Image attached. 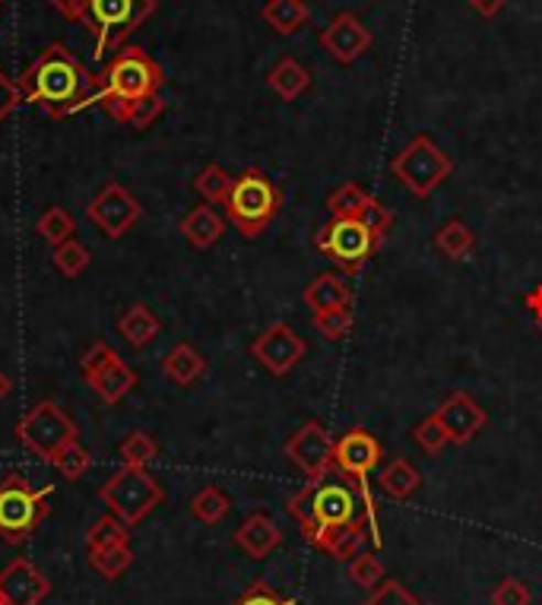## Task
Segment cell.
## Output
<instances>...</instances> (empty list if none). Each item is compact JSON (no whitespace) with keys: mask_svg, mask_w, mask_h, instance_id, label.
<instances>
[{"mask_svg":"<svg viewBox=\"0 0 542 605\" xmlns=\"http://www.w3.org/2000/svg\"><path fill=\"white\" fill-rule=\"evenodd\" d=\"M17 86L23 99L52 121L99 105V76L89 74L86 64L64 42L45 45L26 67V74L17 79Z\"/></svg>","mask_w":542,"mask_h":605,"instance_id":"obj_1","label":"cell"},{"mask_svg":"<svg viewBox=\"0 0 542 605\" xmlns=\"http://www.w3.org/2000/svg\"><path fill=\"white\" fill-rule=\"evenodd\" d=\"M165 86V71L153 57L137 45H124L108 57L105 71L99 74V105L115 118L124 121L128 108L137 99L155 96Z\"/></svg>","mask_w":542,"mask_h":605,"instance_id":"obj_2","label":"cell"},{"mask_svg":"<svg viewBox=\"0 0 542 605\" xmlns=\"http://www.w3.org/2000/svg\"><path fill=\"white\" fill-rule=\"evenodd\" d=\"M52 485L39 488L23 473H7L0 479V539L7 545H23L52 514Z\"/></svg>","mask_w":542,"mask_h":605,"instance_id":"obj_3","label":"cell"},{"mask_svg":"<svg viewBox=\"0 0 542 605\" xmlns=\"http://www.w3.org/2000/svg\"><path fill=\"white\" fill-rule=\"evenodd\" d=\"M155 0H89L79 25L93 35V57L108 61L155 13Z\"/></svg>","mask_w":542,"mask_h":605,"instance_id":"obj_4","label":"cell"},{"mask_svg":"<svg viewBox=\"0 0 542 605\" xmlns=\"http://www.w3.org/2000/svg\"><path fill=\"white\" fill-rule=\"evenodd\" d=\"M283 209V191L263 175L260 169H245L232 181L229 201H226V216L245 238L263 235L270 223Z\"/></svg>","mask_w":542,"mask_h":605,"instance_id":"obj_5","label":"cell"},{"mask_svg":"<svg viewBox=\"0 0 542 605\" xmlns=\"http://www.w3.org/2000/svg\"><path fill=\"white\" fill-rule=\"evenodd\" d=\"M99 498L108 507V514H115L128 527H137L165 501V491L159 479L147 473V466H121L115 476L102 482Z\"/></svg>","mask_w":542,"mask_h":605,"instance_id":"obj_6","label":"cell"},{"mask_svg":"<svg viewBox=\"0 0 542 605\" xmlns=\"http://www.w3.org/2000/svg\"><path fill=\"white\" fill-rule=\"evenodd\" d=\"M390 172H393V177H397L410 194L425 201V197H432V194L438 191L447 177L454 175V159L441 150L432 137L419 133V137H413L403 150L393 155Z\"/></svg>","mask_w":542,"mask_h":605,"instance_id":"obj_7","label":"cell"},{"mask_svg":"<svg viewBox=\"0 0 542 605\" xmlns=\"http://www.w3.org/2000/svg\"><path fill=\"white\" fill-rule=\"evenodd\" d=\"M17 437L42 463H52L61 447H67L71 441H79V429L61 406L52 403V400H42L17 422Z\"/></svg>","mask_w":542,"mask_h":605,"instance_id":"obj_8","label":"cell"},{"mask_svg":"<svg viewBox=\"0 0 542 605\" xmlns=\"http://www.w3.org/2000/svg\"><path fill=\"white\" fill-rule=\"evenodd\" d=\"M314 245L343 273H359L371 260V253L381 248V238L371 228H365L359 219H336L334 216L327 226L314 231Z\"/></svg>","mask_w":542,"mask_h":605,"instance_id":"obj_9","label":"cell"},{"mask_svg":"<svg viewBox=\"0 0 542 605\" xmlns=\"http://www.w3.org/2000/svg\"><path fill=\"white\" fill-rule=\"evenodd\" d=\"M365 517V507H361V495L356 488V482L349 476H327V479L317 482V491H314V523L302 532L305 539H311L317 530L324 527H346V523H356Z\"/></svg>","mask_w":542,"mask_h":605,"instance_id":"obj_10","label":"cell"},{"mask_svg":"<svg viewBox=\"0 0 542 605\" xmlns=\"http://www.w3.org/2000/svg\"><path fill=\"white\" fill-rule=\"evenodd\" d=\"M285 456L311 482L327 479L330 473H336V441L330 437V431L314 419H308L285 441Z\"/></svg>","mask_w":542,"mask_h":605,"instance_id":"obj_11","label":"cell"},{"mask_svg":"<svg viewBox=\"0 0 542 605\" xmlns=\"http://www.w3.org/2000/svg\"><path fill=\"white\" fill-rule=\"evenodd\" d=\"M86 216L108 238H124L130 228L140 223L143 206H140V201L130 194L128 187H121L118 181H111L86 206Z\"/></svg>","mask_w":542,"mask_h":605,"instance_id":"obj_12","label":"cell"},{"mask_svg":"<svg viewBox=\"0 0 542 605\" xmlns=\"http://www.w3.org/2000/svg\"><path fill=\"white\" fill-rule=\"evenodd\" d=\"M305 353H308L305 339L289 327V324H283V321L270 324V327L263 329L258 339L251 343V355L258 358L260 365H263L273 378H285V375L305 358Z\"/></svg>","mask_w":542,"mask_h":605,"instance_id":"obj_13","label":"cell"},{"mask_svg":"<svg viewBox=\"0 0 542 605\" xmlns=\"http://www.w3.org/2000/svg\"><path fill=\"white\" fill-rule=\"evenodd\" d=\"M317 42H321V48L327 51L339 67H349V64H356L359 57H365L371 51L375 35H371V29L361 23L356 13L346 10V13H336L334 20L321 29Z\"/></svg>","mask_w":542,"mask_h":605,"instance_id":"obj_14","label":"cell"},{"mask_svg":"<svg viewBox=\"0 0 542 605\" xmlns=\"http://www.w3.org/2000/svg\"><path fill=\"white\" fill-rule=\"evenodd\" d=\"M435 415H438L441 429L447 434V441L457 444V447L469 444L479 431L486 429V422H489V412L476 403V397H469L466 390L451 393V397L435 409Z\"/></svg>","mask_w":542,"mask_h":605,"instance_id":"obj_15","label":"cell"},{"mask_svg":"<svg viewBox=\"0 0 542 605\" xmlns=\"http://www.w3.org/2000/svg\"><path fill=\"white\" fill-rule=\"evenodd\" d=\"M0 596L7 605H42L52 596V581L29 558H13L0 571Z\"/></svg>","mask_w":542,"mask_h":605,"instance_id":"obj_16","label":"cell"},{"mask_svg":"<svg viewBox=\"0 0 542 605\" xmlns=\"http://www.w3.org/2000/svg\"><path fill=\"white\" fill-rule=\"evenodd\" d=\"M235 545L254 561H263L273 549L283 545V530L273 523L270 514H251L238 530H235Z\"/></svg>","mask_w":542,"mask_h":605,"instance_id":"obj_17","label":"cell"},{"mask_svg":"<svg viewBox=\"0 0 542 605\" xmlns=\"http://www.w3.org/2000/svg\"><path fill=\"white\" fill-rule=\"evenodd\" d=\"M365 539H368V523L361 517V520L346 523V527H324V530L314 532L308 542L314 549L327 552L334 561H353L361 552Z\"/></svg>","mask_w":542,"mask_h":605,"instance_id":"obj_18","label":"cell"},{"mask_svg":"<svg viewBox=\"0 0 542 605\" xmlns=\"http://www.w3.org/2000/svg\"><path fill=\"white\" fill-rule=\"evenodd\" d=\"M181 235H184L197 251H207V248H213V245L226 235V219H223L209 203H200V206H194V209L181 219Z\"/></svg>","mask_w":542,"mask_h":605,"instance_id":"obj_19","label":"cell"},{"mask_svg":"<svg viewBox=\"0 0 542 605\" xmlns=\"http://www.w3.org/2000/svg\"><path fill=\"white\" fill-rule=\"evenodd\" d=\"M162 375L178 387H191L207 375V358L191 343H178L162 358Z\"/></svg>","mask_w":542,"mask_h":605,"instance_id":"obj_20","label":"cell"},{"mask_svg":"<svg viewBox=\"0 0 542 605\" xmlns=\"http://www.w3.org/2000/svg\"><path fill=\"white\" fill-rule=\"evenodd\" d=\"M305 304L311 307V314H324V311H336V307H353V292L346 285V279H339L336 273H321L305 285Z\"/></svg>","mask_w":542,"mask_h":605,"instance_id":"obj_21","label":"cell"},{"mask_svg":"<svg viewBox=\"0 0 542 605\" xmlns=\"http://www.w3.org/2000/svg\"><path fill=\"white\" fill-rule=\"evenodd\" d=\"M267 86L280 96L283 101H295L299 96H305L311 86V74L308 67L299 61V57H292V54H285L280 57L277 64H273V71L267 74Z\"/></svg>","mask_w":542,"mask_h":605,"instance_id":"obj_22","label":"cell"},{"mask_svg":"<svg viewBox=\"0 0 542 605\" xmlns=\"http://www.w3.org/2000/svg\"><path fill=\"white\" fill-rule=\"evenodd\" d=\"M137 371L130 368L124 358H115L108 368H102L99 375L93 380H86L96 393H99V400H102L105 406H115L121 403L124 397H128L130 390L137 387Z\"/></svg>","mask_w":542,"mask_h":605,"instance_id":"obj_23","label":"cell"},{"mask_svg":"<svg viewBox=\"0 0 542 605\" xmlns=\"http://www.w3.org/2000/svg\"><path fill=\"white\" fill-rule=\"evenodd\" d=\"M378 485H381V491L388 498H393V501H410L415 491H419V485H422V476H419V469H415L410 460L397 456V460H390L388 466L378 473Z\"/></svg>","mask_w":542,"mask_h":605,"instance_id":"obj_24","label":"cell"},{"mask_svg":"<svg viewBox=\"0 0 542 605\" xmlns=\"http://www.w3.org/2000/svg\"><path fill=\"white\" fill-rule=\"evenodd\" d=\"M260 17L277 35H295L302 25L308 23L311 10L305 0H267Z\"/></svg>","mask_w":542,"mask_h":605,"instance_id":"obj_25","label":"cell"},{"mask_svg":"<svg viewBox=\"0 0 542 605\" xmlns=\"http://www.w3.org/2000/svg\"><path fill=\"white\" fill-rule=\"evenodd\" d=\"M159 317H155L153 311L147 307V304H130L128 311L121 314V321H118V333L128 339L133 349H143V346H150L155 336H159Z\"/></svg>","mask_w":542,"mask_h":605,"instance_id":"obj_26","label":"cell"},{"mask_svg":"<svg viewBox=\"0 0 542 605\" xmlns=\"http://www.w3.org/2000/svg\"><path fill=\"white\" fill-rule=\"evenodd\" d=\"M435 248H438L447 260H466L473 248H476V231L466 226L464 219H447L444 226L435 231Z\"/></svg>","mask_w":542,"mask_h":605,"instance_id":"obj_27","label":"cell"},{"mask_svg":"<svg viewBox=\"0 0 542 605\" xmlns=\"http://www.w3.org/2000/svg\"><path fill=\"white\" fill-rule=\"evenodd\" d=\"M229 510H232V498H229L219 485H207V488H200V491L191 498V514H194V520H200V523H207V527L223 523V520L229 517Z\"/></svg>","mask_w":542,"mask_h":605,"instance_id":"obj_28","label":"cell"},{"mask_svg":"<svg viewBox=\"0 0 542 605\" xmlns=\"http://www.w3.org/2000/svg\"><path fill=\"white\" fill-rule=\"evenodd\" d=\"M35 235H39V238H45L52 248H57V245H64V241L77 238V223H74V216H71L64 206H52V209H45V213L39 216V223H35Z\"/></svg>","mask_w":542,"mask_h":605,"instance_id":"obj_29","label":"cell"},{"mask_svg":"<svg viewBox=\"0 0 542 605\" xmlns=\"http://www.w3.org/2000/svg\"><path fill=\"white\" fill-rule=\"evenodd\" d=\"M108 545H130V527L124 520H118L115 514L99 517V520L89 527V532H86V552L108 549Z\"/></svg>","mask_w":542,"mask_h":605,"instance_id":"obj_30","label":"cell"},{"mask_svg":"<svg viewBox=\"0 0 542 605\" xmlns=\"http://www.w3.org/2000/svg\"><path fill=\"white\" fill-rule=\"evenodd\" d=\"M133 549L130 545H108V549H96L89 552V568L96 574H102L105 581H118L130 564H133Z\"/></svg>","mask_w":542,"mask_h":605,"instance_id":"obj_31","label":"cell"},{"mask_svg":"<svg viewBox=\"0 0 542 605\" xmlns=\"http://www.w3.org/2000/svg\"><path fill=\"white\" fill-rule=\"evenodd\" d=\"M54 267H57V273L67 279H77L79 273H86L89 270V263H93V253L89 248L77 241V238H71V241H64V245H57L52 253Z\"/></svg>","mask_w":542,"mask_h":605,"instance_id":"obj_32","label":"cell"},{"mask_svg":"<svg viewBox=\"0 0 542 605\" xmlns=\"http://www.w3.org/2000/svg\"><path fill=\"white\" fill-rule=\"evenodd\" d=\"M235 177L223 169V165H207L204 172H197L194 177V191L204 197L207 203H226L229 201V191H232Z\"/></svg>","mask_w":542,"mask_h":605,"instance_id":"obj_33","label":"cell"},{"mask_svg":"<svg viewBox=\"0 0 542 605\" xmlns=\"http://www.w3.org/2000/svg\"><path fill=\"white\" fill-rule=\"evenodd\" d=\"M368 197L371 194H365L356 181H346V184H339L334 194L327 197V209L334 213L336 219H359V213L365 209Z\"/></svg>","mask_w":542,"mask_h":605,"instance_id":"obj_34","label":"cell"},{"mask_svg":"<svg viewBox=\"0 0 542 605\" xmlns=\"http://www.w3.org/2000/svg\"><path fill=\"white\" fill-rule=\"evenodd\" d=\"M52 466L67 482H77L89 473V466H93V454H89L79 441H71L67 447H61V451L54 454Z\"/></svg>","mask_w":542,"mask_h":605,"instance_id":"obj_35","label":"cell"},{"mask_svg":"<svg viewBox=\"0 0 542 605\" xmlns=\"http://www.w3.org/2000/svg\"><path fill=\"white\" fill-rule=\"evenodd\" d=\"M118 454H121L124 466H150L159 456V444L147 431H130L128 437L118 444Z\"/></svg>","mask_w":542,"mask_h":605,"instance_id":"obj_36","label":"cell"},{"mask_svg":"<svg viewBox=\"0 0 542 605\" xmlns=\"http://www.w3.org/2000/svg\"><path fill=\"white\" fill-rule=\"evenodd\" d=\"M349 581L361 590H378L384 583V564L375 552H359L349 561Z\"/></svg>","mask_w":542,"mask_h":605,"instance_id":"obj_37","label":"cell"},{"mask_svg":"<svg viewBox=\"0 0 542 605\" xmlns=\"http://www.w3.org/2000/svg\"><path fill=\"white\" fill-rule=\"evenodd\" d=\"M162 111H165V99L155 93V96H147V99L133 101L121 125L133 127V130H147V127L155 125V121L162 118Z\"/></svg>","mask_w":542,"mask_h":605,"instance_id":"obj_38","label":"cell"},{"mask_svg":"<svg viewBox=\"0 0 542 605\" xmlns=\"http://www.w3.org/2000/svg\"><path fill=\"white\" fill-rule=\"evenodd\" d=\"M413 441L425 451L429 456H438L451 441H447V434H444V429H441V422H438V415L432 412V415H425L419 425L413 429Z\"/></svg>","mask_w":542,"mask_h":605,"instance_id":"obj_39","label":"cell"},{"mask_svg":"<svg viewBox=\"0 0 542 605\" xmlns=\"http://www.w3.org/2000/svg\"><path fill=\"white\" fill-rule=\"evenodd\" d=\"M353 307H336V311H324V314H314V329L324 336V339H343L349 329H353Z\"/></svg>","mask_w":542,"mask_h":605,"instance_id":"obj_40","label":"cell"},{"mask_svg":"<svg viewBox=\"0 0 542 605\" xmlns=\"http://www.w3.org/2000/svg\"><path fill=\"white\" fill-rule=\"evenodd\" d=\"M115 358H121V355L115 353V349H111V346H108L105 339L93 343V346H89L86 353L79 355V368H83V378L93 380L96 375H99V371H102V368H108V365H111Z\"/></svg>","mask_w":542,"mask_h":605,"instance_id":"obj_41","label":"cell"},{"mask_svg":"<svg viewBox=\"0 0 542 605\" xmlns=\"http://www.w3.org/2000/svg\"><path fill=\"white\" fill-rule=\"evenodd\" d=\"M361 605H422L400 581H384Z\"/></svg>","mask_w":542,"mask_h":605,"instance_id":"obj_42","label":"cell"},{"mask_svg":"<svg viewBox=\"0 0 542 605\" xmlns=\"http://www.w3.org/2000/svg\"><path fill=\"white\" fill-rule=\"evenodd\" d=\"M533 603V593L530 586L517 577H505L491 590V605H530Z\"/></svg>","mask_w":542,"mask_h":605,"instance_id":"obj_43","label":"cell"},{"mask_svg":"<svg viewBox=\"0 0 542 605\" xmlns=\"http://www.w3.org/2000/svg\"><path fill=\"white\" fill-rule=\"evenodd\" d=\"M359 223H365V228H371L381 241L388 238L390 226H393V213H390L388 206L381 201H375V197H368L365 203V209L359 213Z\"/></svg>","mask_w":542,"mask_h":605,"instance_id":"obj_44","label":"cell"},{"mask_svg":"<svg viewBox=\"0 0 542 605\" xmlns=\"http://www.w3.org/2000/svg\"><path fill=\"white\" fill-rule=\"evenodd\" d=\"M232 605H295L292 599H285L283 593H277L267 581H254Z\"/></svg>","mask_w":542,"mask_h":605,"instance_id":"obj_45","label":"cell"},{"mask_svg":"<svg viewBox=\"0 0 542 605\" xmlns=\"http://www.w3.org/2000/svg\"><path fill=\"white\" fill-rule=\"evenodd\" d=\"M20 101H23V93H20L17 79H10L0 71V121H7L20 108Z\"/></svg>","mask_w":542,"mask_h":605,"instance_id":"obj_46","label":"cell"},{"mask_svg":"<svg viewBox=\"0 0 542 605\" xmlns=\"http://www.w3.org/2000/svg\"><path fill=\"white\" fill-rule=\"evenodd\" d=\"M48 3H52L61 17H67V20H77L79 23V17H83V10H86V3H89V0H48Z\"/></svg>","mask_w":542,"mask_h":605,"instance_id":"obj_47","label":"cell"},{"mask_svg":"<svg viewBox=\"0 0 542 605\" xmlns=\"http://www.w3.org/2000/svg\"><path fill=\"white\" fill-rule=\"evenodd\" d=\"M479 17H486V20H495L505 7H508V0H466Z\"/></svg>","mask_w":542,"mask_h":605,"instance_id":"obj_48","label":"cell"},{"mask_svg":"<svg viewBox=\"0 0 542 605\" xmlns=\"http://www.w3.org/2000/svg\"><path fill=\"white\" fill-rule=\"evenodd\" d=\"M523 304H527V307L533 311V317H536V327L542 329V285H536L533 292H527Z\"/></svg>","mask_w":542,"mask_h":605,"instance_id":"obj_49","label":"cell"},{"mask_svg":"<svg viewBox=\"0 0 542 605\" xmlns=\"http://www.w3.org/2000/svg\"><path fill=\"white\" fill-rule=\"evenodd\" d=\"M10 387H13V380L7 378V371H0V400L10 397Z\"/></svg>","mask_w":542,"mask_h":605,"instance_id":"obj_50","label":"cell"},{"mask_svg":"<svg viewBox=\"0 0 542 605\" xmlns=\"http://www.w3.org/2000/svg\"><path fill=\"white\" fill-rule=\"evenodd\" d=\"M0 605H7V603H3V596H0Z\"/></svg>","mask_w":542,"mask_h":605,"instance_id":"obj_51","label":"cell"},{"mask_svg":"<svg viewBox=\"0 0 542 605\" xmlns=\"http://www.w3.org/2000/svg\"><path fill=\"white\" fill-rule=\"evenodd\" d=\"M0 3H3V0H0Z\"/></svg>","mask_w":542,"mask_h":605,"instance_id":"obj_52","label":"cell"}]
</instances>
